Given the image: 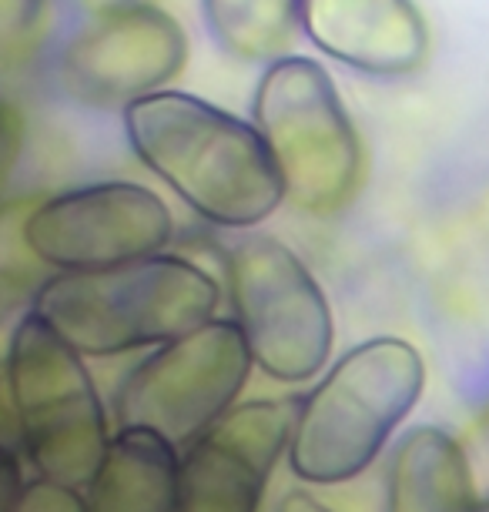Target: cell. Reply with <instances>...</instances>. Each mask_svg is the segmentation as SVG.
<instances>
[{"label": "cell", "mask_w": 489, "mask_h": 512, "mask_svg": "<svg viewBox=\"0 0 489 512\" xmlns=\"http://www.w3.org/2000/svg\"><path fill=\"white\" fill-rule=\"evenodd\" d=\"M121 124L134 158L208 225L252 231L285 205L255 124L198 94H145L124 104Z\"/></svg>", "instance_id": "obj_1"}, {"label": "cell", "mask_w": 489, "mask_h": 512, "mask_svg": "<svg viewBox=\"0 0 489 512\" xmlns=\"http://www.w3.org/2000/svg\"><path fill=\"white\" fill-rule=\"evenodd\" d=\"M295 399L285 459L305 486H342L382 456L426 389L423 352L376 335L339 355Z\"/></svg>", "instance_id": "obj_2"}, {"label": "cell", "mask_w": 489, "mask_h": 512, "mask_svg": "<svg viewBox=\"0 0 489 512\" xmlns=\"http://www.w3.org/2000/svg\"><path fill=\"white\" fill-rule=\"evenodd\" d=\"M222 288L185 255L131 258L91 272H51L34 288L31 312L81 359L155 349L218 312Z\"/></svg>", "instance_id": "obj_3"}, {"label": "cell", "mask_w": 489, "mask_h": 512, "mask_svg": "<svg viewBox=\"0 0 489 512\" xmlns=\"http://www.w3.org/2000/svg\"><path fill=\"white\" fill-rule=\"evenodd\" d=\"M252 124L282 181V201L305 215H335L352 205L366 175L356 121L329 71L302 54L265 64L255 84Z\"/></svg>", "instance_id": "obj_4"}, {"label": "cell", "mask_w": 489, "mask_h": 512, "mask_svg": "<svg viewBox=\"0 0 489 512\" xmlns=\"http://www.w3.org/2000/svg\"><path fill=\"white\" fill-rule=\"evenodd\" d=\"M17 449L37 479L84 489L98 466L111 419L88 362L34 312L14 325L4 355Z\"/></svg>", "instance_id": "obj_5"}, {"label": "cell", "mask_w": 489, "mask_h": 512, "mask_svg": "<svg viewBox=\"0 0 489 512\" xmlns=\"http://www.w3.org/2000/svg\"><path fill=\"white\" fill-rule=\"evenodd\" d=\"M225 288L232 322L252 369L272 382H312L332 359L335 318L319 278L272 235L235 238L225 248Z\"/></svg>", "instance_id": "obj_6"}, {"label": "cell", "mask_w": 489, "mask_h": 512, "mask_svg": "<svg viewBox=\"0 0 489 512\" xmlns=\"http://www.w3.org/2000/svg\"><path fill=\"white\" fill-rule=\"evenodd\" d=\"M248 379L242 332L212 315L131 365L114 392V429H148L181 449L242 399Z\"/></svg>", "instance_id": "obj_7"}, {"label": "cell", "mask_w": 489, "mask_h": 512, "mask_svg": "<svg viewBox=\"0 0 489 512\" xmlns=\"http://www.w3.org/2000/svg\"><path fill=\"white\" fill-rule=\"evenodd\" d=\"M175 218L158 191L138 181H94L34 201L24 241L47 272H91L165 251Z\"/></svg>", "instance_id": "obj_8"}, {"label": "cell", "mask_w": 489, "mask_h": 512, "mask_svg": "<svg viewBox=\"0 0 489 512\" xmlns=\"http://www.w3.org/2000/svg\"><path fill=\"white\" fill-rule=\"evenodd\" d=\"M188 64V34L155 0H104L67 41L61 84L88 108H124L171 88Z\"/></svg>", "instance_id": "obj_9"}, {"label": "cell", "mask_w": 489, "mask_h": 512, "mask_svg": "<svg viewBox=\"0 0 489 512\" xmlns=\"http://www.w3.org/2000/svg\"><path fill=\"white\" fill-rule=\"evenodd\" d=\"M295 399L235 402L178 452L175 512H258L285 456Z\"/></svg>", "instance_id": "obj_10"}, {"label": "cell", "mask_w": 489, "mask_h": 512, "mask_svg": "<svg viewBox=\"0 0 489 512\" xmlns=\"http://www.w3.org/2000/svg\"><path fill=\"white\" fill-rule=\"evenodd\" d=\"M302 31L335 64L369 77H409L429 57L416 0H302Z\"/></svg>", "instance_id": "obj_11"}, {"label": "cell", "mask_w": 489, "mask_h": 512, "mask_svg": "<svg viewBox=\"0 0 489 512\" xmlns=\"http://www.w3.org/2000/svg\"><path fill=\"white\" fill-rule=\"evenodd\" d=\"M382 512H483L466 446L443 425H412L389 452Z\"/></svg>", "instance_id": "obj_12"}, {"label": "cell", "mask_w": 489, "mask_h": 512, "mask_svg": "<svg viewBox=\"0 0 489 512\" xmlns=\"http://www.w3.org/2000/svg\"><path fill=\"white\" fill-rule=\"evenodd\" d=\"M81 499L84 512H175L178 449L148 429H114Z\"/></svg>", "instance_id": "obj_13"}, {"label": "cell", "mask_w": 489, "mask_h": 512, "mask_svg": "<svg viewBox=\"0 0 489 512\" xmlns=\"http://www.w3.org/2000/svg\"><path fill=\"white\" fill-rule=\"evenodd\" d=\"M201 17L232 61L268 64L302 31V0H201Z\"/></svg>", "instance_id": "obj_14"}, {"label": "cell", "mask_w": 489, "mask_h": 512, "mask_svg": "<svg viewBox=\"0 0 489 512\" xmlns=\"http://www.w3.org/2000/svg\"><path fill=\"white\" fill-rule=\"evenodd\" d=\"M47 17L51 0H0V74L31 61L47 31Z\"/></svg>", "instance_id": "obj_15"}, {"label": "cell", "mask_w": 489, "mask_h": 512, "mask_svg": "<svg viewBox=\"0 0 489 512\" xmlns=\"http://www.w3.org/2000/svg\"><path fill=\"white\" fill-rule=\"evenodd\" d=\"M34 198L0 201V285H37L41 282V265L27 251L24 241V218L31 211Z\"/></svg>", "instance_id": "obj_16"}, {"label": "cell", "mask_w": 489, "mask_h": 512, "mask_svg": "<svg viewBox=\"0 0 489 512\" xmlns=\"http://www.w3.org/2000/svg\"><path fill=\"white\" fill-rule=\"evenodd\" d=\"M11 512H84V499H81V489L57 486V482L34 476L17 492Z\"/></svg>", "instance_id": "obj_17"}, {"label": "cell", "mask_w": 489, "mask_h": 512, "mask_svg": "<svg viewBox=\"0 0 489 512\" xmlns=\"http://www.w3.org/2000/svg\"><path fill=\"white\" fill-rule=\"evenodd\" d=\"M24 148V114L7 98H0V191L11 178L17 158Z\"/></svg>", "instance_id": "obj_18"}, {"label": "cell", "mask_w": 489, "mask_h": 512, "mask_svg": "<svg viewBox=\"0 0 489 512\" xmlns=\"http://www.w3.org/2000/svg\"><path fill=\"white\" fill-rule=\"evenodd\" d=\"M24 486L21 456L11 446H0V512H11L17 492Z\"/></svg>", "instance_id": "obj_19"}, {"label": "cell", "mask_w": 489, "mask_h": 512, "mask_svg": "<svg viewBox=\"0 0 489 512\" xmlns=\"http://www.w3.org/2000/svg\"><path fill=\"white\" fill-rule=\"evenodd\" d=\"M0 446L17 449V425L11 412V399H7V375H4V359H0Z\"/></svg>", "instance_id": "obj_20"}, {"label": "cell", "mask_w": 489, "mask_h": 512, "mask_svg": "<svg viewBox=\"0 0 489 512\" xmlns=\"http://www.w3.org/2000/svg\"><path fill=\"white\" fill-rule=\"evenodd\" d=\"M275 512H335V509L325 506L322 499H315L312 492L292 489V492H285V496L278 499V509Z\"/></svg>", "instance_id": "obj_21"}]
</instances>
